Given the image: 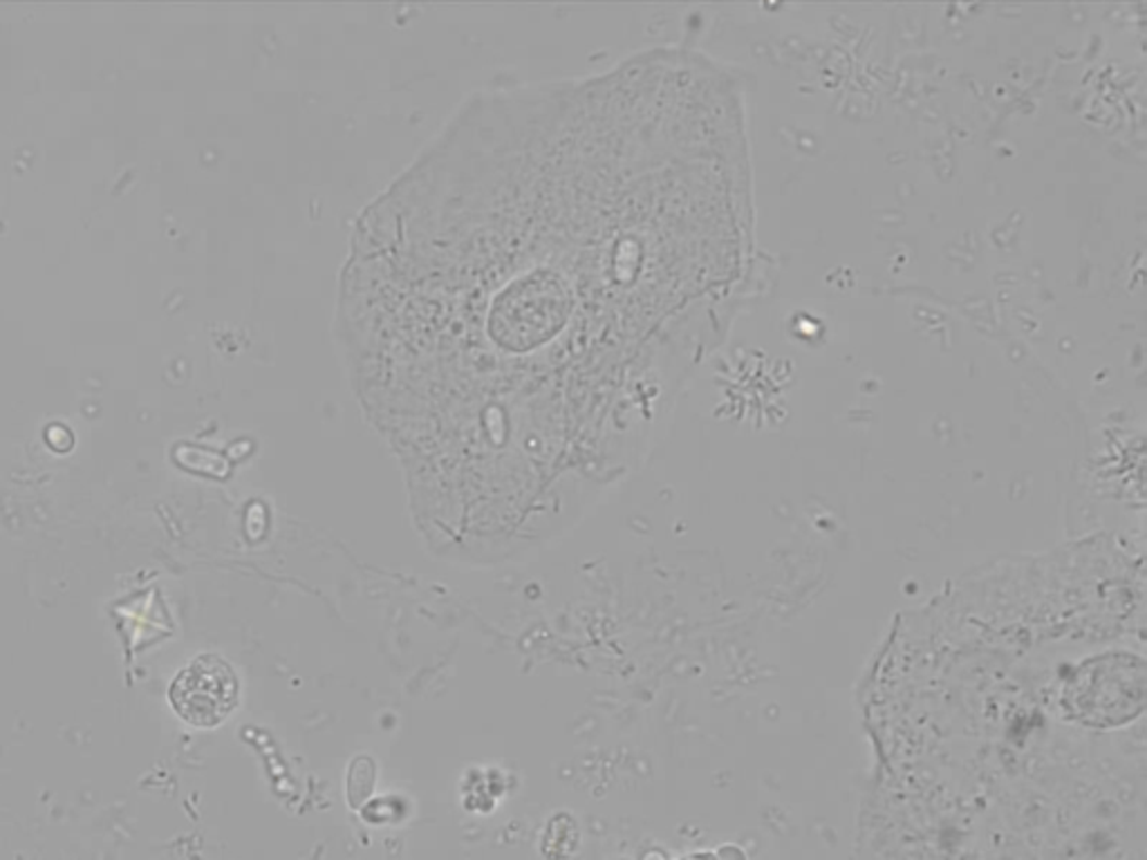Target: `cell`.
<instances>
[{
	"mask_svg": "<svg viewBox=\"0 0 1147 860\" xmlns=\"http://www.w3.org/2000/svg\"><path fill=\"white\" fill-rule=\"evenodd\" d=\"M693 70L485 88L357 217L335 332L382 420L485 435L601 424L657 377L699 285Z\"/></svg>",
	"mask_w": 1147,
	"mask_h": 860,
	"instance_id": "6da1fadb",
	"label": "cell"
},
{
	"mask_svg": "<svg viewBox=\"0 0 1147 860\" xmlns=\"http://www.w3.org/2000/svg\"><path fill=\"white\" fill-rule=\"evenodd\" d=\"M240 684L234 668L217 655H202L179 670L169 688L175 713L191 726L213 728L238 706Z\"/></svg>",
	"mask_w": 1147,
	"mask_h": 860,
	"instance_id": "7a4b0ae2",
	"label": "cell"
},
{
	"mask_svg": "<svg viewBox=\"0 0 1147 860\" xmlns=\"http://www.w3.org/2000/svg\"><path fill=\"white\" fill-rule=\"evenodd\" d=\"M373 787H375V766H373V760H367L365 764V771H361V758L354 762L350 775H348V802L359 809L367 798L370 794H373Z\"/></svg>",
	"mask_w": 1147,
	"mask_h": 860,
	"instance_id": "3957f363",
	"label": "cell"
}]
</instances>
